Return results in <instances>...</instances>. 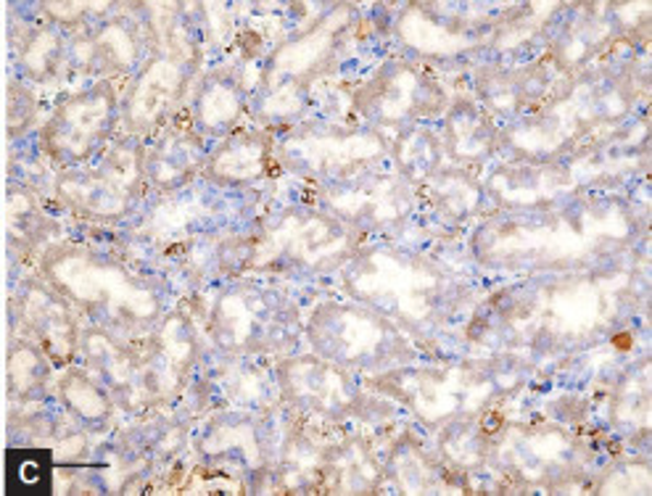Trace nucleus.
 <instances>
[{
  "instance_id": "1",
  "label": "nucleus",
  "mask_w": 652,
  "mask_h": 496,
  "mask_svg": "<svg viewBox=\"0 0 652 496\" xmlns=\"http://www.w3.org/2000/svg\"><path fill=\"white\" fill-rule=\"evenodd\" d=\"M50 486V462L43 451H9L5 488L11 494H43Z\"/></svg>"
}]
</instances>
